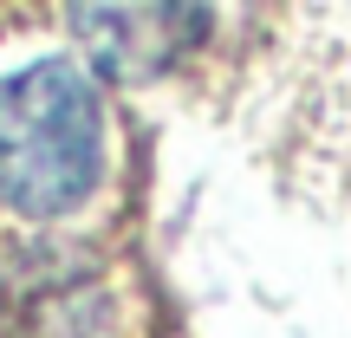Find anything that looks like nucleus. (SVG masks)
<instances>
[{
	"mask_svg": "<svg viewBox=\"0 0 351 338\" xmlns=\"http://www.w3.org/2000/svg\"><path fill=\"white\" fill-rule=\"evenodd\" d=\"M104 176V104L91 72L39 59L0 78V208L20 221H65Z\"/></svg>",
	"mask_w": 351,
	"mask_h": 338,
	"instance_id": "f257e3e1",
	"label": "nucleus"
},
{
	"mask_svg": "<svg viewBox=\"0 0 351 338\" xmlns=\"http://www.w3.org/2000/svg\"><path fill=\"white\" fill-rule=\"evenodd\" d=\"M72 20L85 26L91 52H98V65L111 78H156L202 39L208 13H195V7H91V13H72Z\"/></svg>",
	"mask_w": 351,
	"mask_h": 338,
	"instance_id": "f03ea898",
	"label": "nucleus"
},
{
	"mask_svg": "<svg viewBox=\"0 0 351 338\" xmlns=\"http://www.w3.org/2000/svg\"><path fill=\"white\" fill-rule=\"evenodd\" d=\"M26 338H137L130 306L104 287H59L46 306L33 313Z\"/></svg>",
	"mask_w": 351,
	"mask_h": 338,
	"instance_id": "7ed1b4c3",
	"label": "nucleus"
}]
</instances>
